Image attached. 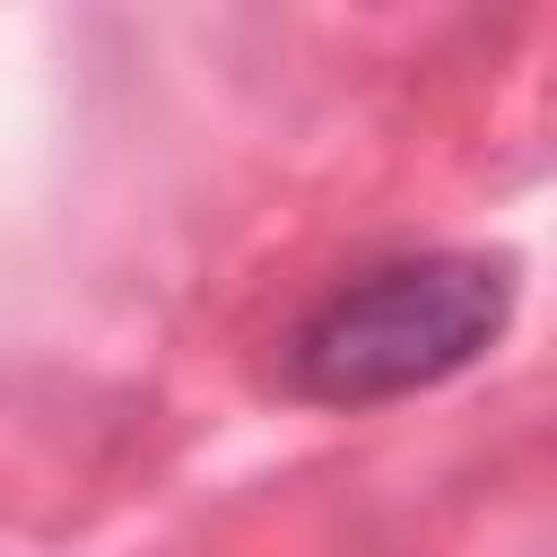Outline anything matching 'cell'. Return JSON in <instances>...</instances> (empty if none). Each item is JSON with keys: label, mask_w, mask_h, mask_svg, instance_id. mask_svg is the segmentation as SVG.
<instances>
[{"label": "cell", "mask_w": 557, "mask_h": 557, "mask_svg": "<svg viewBox=\"0 0 557 557\" xmlns=\"http://www.w3.org/2000/svg\"><path fill=\"white\" fill-rule=\"evenodd\" d=\"M513 322V261L496 252H409L339 278L287 331V383L322 409H374L453 383Z\"/></svg>", "instance_id": "6da1fadb"}]
</instances>
